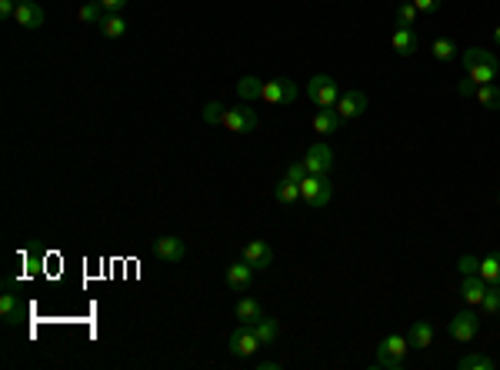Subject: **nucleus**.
Returning a JSON list of instances; mask_svg holds the SVG:
<instances>
[{"instance_id":"nucleus-1","label":"nucleus","mask_w":500,"mask_h":370,"mask_svg":"<svg viewBox=\"0 0 500 370\" xmlns=\"http://www.w3.org/2000/svg\"><path fill=\"white\" fill-rule=\"evenodd\" d=\"M407 350H411V340L403 337V334L384 337L381 347H377V367L381 370H401L403 360H407Z\"/></svg>"},{"instance_id":"nucleus-2","label":"nucleus","mask_w":500,"mask_h":370,"mask_svg":"<svg viewBox=\"0 0 500 370\" xmlns=\"http://www.w3.org/2000/svg\"><path fill=\"white\" fill-rule=\"evenodd\" d=\"M330 197H334V184H330V177L307 174L304 180H300V200L310 204V207H327V204H330Z\"/></svg>"},{"instance_id":"nucleus-3","label":"nucleus","mask_w":500,"mask_h":370,"mask_svg":"<svg viewBox=\"0 0 500 370\" xmlns=\"http://www.w3.org/2000/svg\"><path fill=\"white\" fill-rule=\"evenodd\" d=\"M307 97L314 100L317 107H337V100H340L337 80H334V77H327V74H317L314 80L307 84Z\"/></svg>"},{"instance_id":"nucleus-4","label":"nucleus","mask_w":500,"mask_h":370,"mask_svg":"<svg viewBox=\"0 0 500 370\" xmlns=\"http://www.w3.org/2000/svg\"><path fill=\"white\" fill-rule=\"evenodd\" d=\"M261 347H263V344L257 340V334H254V327H250V324L234 327V334H230V354H234L237 360L254 357Z\"/></svg>"},{"instance_id":"nucleus-5","label":"nucleus","mask_w":500,"mask_h":370,"mask_svg":"<svg viewBox=\"0 0 500 370\" xmlns=\"http://www.w3.org/2000/svg\"><path fill=\"white\" fill-rule=\"evenodd\" d=\"M261 100H263V104H294V100H297V84H294V80H287V77L263 80Z\"/></svg>"},{"instance_id":"nucleus-6","label":"nucleus","mask_w":500,"mask_h":370,"mask_svg":"<svg viewBox=\"0 0 500 370\" xmlns=\"http://www.w3.org/2000/svg\"><path fill=\"white\" fill-rule=\"evenodd\" d=\"M220 124H224L230 134H250V131H257L261 120H257V110L254 107H227Z\"/></svg>"},{"instance_id":"nucleus-7","label":"nucleus","mask_w":500,"mask_h":370,"mask_svg":"<svg viewBox=\"0 0 500 370\" xmlns=\"http://www.w3.org/2000/svg\"><path fill=\"white\" fill-rule=\"evenodd\" d=\"M153 257L157 261H163V263H180L184 261V254H187V244L177 234H163V237H157L153 240Z\"/></svg>"},{"instance_id":"nucleus-8","label":"nucleus","mask_w":500,"mask_h":370,"mask_svg":"<svg viewBox=\"0 0 500 370\" xmlns=\"http://www.w3.org/2000/svg\"><path fill=\"white\" fill-rule=\"evenodd\" d=\"M450 337L460 340V344H470V340L477 337V330H480V317L474 314V307H467V310H460V314L450 320Z\"/></svg>"},{"instance_id":"nucleus-9","label":"nucleus","mask_w":500,"mask_h":370,"mask_svg":"<svg viewBox=\"0 0 500 370\" xmlns=\"http://www.w3.org/2000/svg\"><path fill=\"white\" fill-rule=\"evenodd\" d=\"M304 167H307V174L330 177V170H334V151L327 143H310V151L304 153Z\"/></svg>"},{"instance_id":"nucleus-10","label":"nucleus","mask_w":500,"mask_h":370,"mask_svg":"<svg viewBox=\"0 0 500 370\" xmlns=\"http://www.w3.org/2000/svg\"><path fill=\"white\" fill-rule=\"evenodd\" d=\"M13 21H17V27H23V31H37V27H44L47 13H44V7H40L37 0H17V13H13Z\"/></svg>"},{"instance_id":"nucleus-11","label":"nucleus","mask_w":500,"mask_h":370,"mask_svg":"<svg viewBox=\"0 0 500 370\" xmlns=\"http://www.w3.org/2000/svg\"><path fill=\"white\" fill-rule=\"evenodd\" d=\"M240 261H247L254 271H267L273 263V251L267 240H250V244H244V254H240Z\"/></svg>"},{"instance_id":"nucleus-12","label":"nucleus","mask_w":500,"mask_h":370,"mask_svg":"<svg viewBox=\"0 0 500 370\" xmlns=\"http://www.w3.org/2000/svg\"><path fill=\"white\" fill-rule=\"evenodd\" d=\"M334 110L340 114V120H357L360 114H367V94L364 90H347V94H340Z\"/></svg>"},{"instance_id":"nucleus-13","label":"nucleus","mask_w":500,"mask_h":370,"mask_svg":"<svg viewBox=\"0 0 500 370\" xmlns=\"http://www.w3.org/2000/svg\"><path fill=\"white\" fill-rule=\"evenodd\" d=\"M484 294H487V281H484L480 273H467L464 283H460V297H464V304L480 307V304H484Z\"/></svg>"},{"instance_id":"nucleus-14","label":"nucleus","mask_w":500,"mask_h":370,"mask_svg":"<svg viewBox=\"0 0 500 370\" xmlns=\"http://www.w3.org/2000/svg\"><path fill=\"white\" fill-rule=\"evenodd\" d=\"M224 281H227L230 290H250V283H254V267H250L247 261L230 263L227 273H224Z\"/></svg>"},{"instance_id":"nucleus-15","label":"nucleus","mask_w":500,"mask_h":370,"mask_svg":"<svg viewBox=\"0 0 500 370\" xmlns=\"http://www.w3.org/2000/svg\"><path fill=\"white\" fill-rule=\"evenodd\" d=\"M391 44H393V50H397L401 57H411V54H417L420 37L413 33V27H397V31H393V37H391Z\"/></svg>"},{"instance_id":"nucleus-16","label":"nucleus","mask_w":500,"mask_h":370,"mask_svg":"<svg viewBox=\"0 0 500 370\" xmlns=\"http://www.w3.org/2000/svg\"><path fill=\"white\" fill-rule=\"evenodd\" d=\"M407 340H411V350H427L434 344V324L430 320H413Z\"/></svg>"},{"instance_id":"nucleus-17","label":"nucleus","mask_w":500,"mask_h":370,"mask_svg":"<svg viewBox=\"0 0 500 370\" xmlns=\"http://www.w3.org/2000/svg\"><path fill=\"white\" fill-rule=\"evenodd\" d=\"M250 327H254V334H257V340H261L263 347H271L273 340L281 337V324H277L273 317H267V314H263V317H257V320H254V324H250Z\"/></svg>"},{"instance_id":"nucleus-18","label":"nucleus","mask_w":500,"mask_h":370,"mask_svg":"<svg viewBox=\"0 0 500 370\" xmlns=\"http://www.w3.org/2000/svg\"><path fill=\"white\" fill-rule=\"evenodd\" d=\"M340 131V114L334 107H320L314 114V134H337Z\"/></svg>"},{"instance_id":"nucleus-19","label":"nucleus","mask_w":500,"mask_h":370,"mask_svg":"<svg viewBox=\"0 0 500 370\" xmlns=\"http://www.w3.org/2000/svg\"><path fill=\"white\" fill-rule=\"evenodd\" d=\"M0 317H4V324H21L23 317V304L17 294H0Z\"/></svg>"},{"instance_id":"nucleus-20","label":"nucleus","mask_w":500,"mask_h":370,"mask_svg":"<svg viewBox=\"0 0 500 370\" xmlns=\"http://www.w3.org/2000/svg\"><path fill=\"white\" fill-rule=\"evenodd\" d=\"M234 317H237L240 324H254V320H257V317H263V314H261V304H257L254 297L244 294L237 300V307H234Z\"/></svg>"},{"instance_id":"nucleus-21","label":"nucleus","mask_w":500,"mask_h":370,"mask_svg":"<svg viewBox=\"0 0 500 370\" xmlns=\"http://www.w3.org/2000/svg\"><path fill=\"white\" fill-rule=\"evenodd\" d=\"M97 27H100V33H104V37H110V40H117V37H124V33H127V21H124L120 13H107V17H104Z\"/></svg>"},{"instance_id":"nucleus-22","label":"nucleus","mask_w":500,"mask_h":370,"mask_svg":"<svg viewBox=\"0 0 500 370\" xmlns=\"http://www.w3.org/2000/svg\"><path fill=\"white\" fill-rule=\"evenodd\" d=\"M470 80H474V87H484V84H494L500 74V64H477L467 70Z\"/></svg>"},{"instance_id":"nucleus-23","label":"nucleus","mask_w":500,"mask_h":370,"mask_svg":"<svg viewBox=\"0 0 500 370\" xmlns=\"http://www.w3.org/2000/svg\"><path fill=\"white\" fill-rule=\"evenodd\" d=\"M460 60H464V67H477V64H500L497 54H490V50H484V47H470V50H464L460 54Z\"/></svg>"},{"instance_id":"nucleus-24","label":"nucleus","mask_w":500,"mask_h":370,"mask_svg":"<svg viewBox=\"0 0 500 370\" xmlns=\"http://www.w3.org/2000/svg\"><path fill=\"white\" fill-rule=\"evenodd\" d=\"M480 277H484V281L487 283H500V254L494 251V254H487V257H484V261H480Z\"/></svg>"},{"instance_id":"nucleus-25","label":"nucleus","mask_w":500,"mask_h":370,"mask_svg":"<svg viewBox=\"0 0 500 370\" xmlns=\"http://www.w3.org/2000/svg\"><path fill=\"white\" fill-rule=\"evenodd\" d=\"M273 197H277L281 204H294V200H300V184H294L290 177H283L281 184L273 187Z\"/></svg>"},{"instance_id":"nucleus-26","label":"nucleus","mask_w":500,"mask_h":370,"mask_svg":"<svg viewBox=\"0 0 500 370\" xmlns=\"http://www.w3.org/2000/svg\"><path fill=\"white\" fill-rule=\"evenodd\" d=\"M77 17H80L84 23H100L104 17H107V11H104L100 0H84V7L77 11Z\"/></svg>"},{"instance_id":"nucleus-27","label":"nucleus","mask_w":500,"mask_h":370,"mask_svg":"<svg viewBox=\"0 0 500 370\" xmlns=\"http://www.w3.org/2000/svg\"><path fill=\"white\" fill-rule=\"evenodd\" d=\"M261 90H263V84L257 80V77H240L237 80L240 100H261Z\"/></svg>"},{"instance_id":"nucleus-28","label":"nucleus","mask_w":500,"mask_h":370,"mask_svg":"<svg viewBox=\"0 0 500 370\" xmlns=\"http://www.w3.org/2000/svg\"><path fill=\"white\" fill-rule=\"evenodd\" d=\"M477 94V104L487 110H500V87H494V84H484V87L474 90Z\"/></svg>"},{"instance_id":"nucleus-29","label":"nucleus","mask_w":500,"mask_h":370,"mask_svg":"<svg viewBox=\"0 0 500 370\" xmlns=\"http://www.w3.org/2000/svg\"><path fill=\"white\" fill-rule=\"evenodd\" d=\"M457 367L460 370H494L497 364H494L490 357H484V354H467V357L457 360Z\"/></svg>"},{"instance_id":"nucleus-30","label":"nucleus","mask_w":500,"mask_h":370,"mask_svg":"<svg viewBox=\"0 0 500 370\" xmlns=\"http://www.w3.org/2000/svg\"><path fill=\"white\" fill-rule=\"evenodd\" d=\"M480 310L487 317H497L500 314V283H487V294H484V304Z\"/></svg>"},{"instance_id":"nucleus-31","label":"nucleus","mask_w":500,"mask_h":370,"mask_svg":"<svg viewBox=\"0 0 500 370\" xmlns=\"http://www.w3.org/2000/svg\"><path fill=\"white\" fill-rule=\"evenodd\" d=\"M417 7H413V0H401L397 4V27H413L417 23Z\"/></svg>"},{"instance_id":"nucleus-32","label":"nucleus","mask_w":500,"mask_h":370,"mask_svg":"<svg viewBox=\"0 0 500 370\" xmlns=\"http://www.w3.org/2000/svg\"><path fill=\"white\" fill-rule=\"evenodd\" d=\"M430 54H434L437 60H454V57H457V44H454V40H447V37H437L434 44H430Z\"/></svg>"},{"instance_id":"nucleus-33","label":"nucleus","mask_w":500,"mask_h":370,"mask_svg":"<svg viewBox=\"0 0 500 370\" xmlns=\"http://www.w3.org/2000/svg\"><path fill=\"white\" fill-rule=\"evenodd\" d=\"M224 104H220V100H210V104H207L204 110H200V117L207 120V124H220V120H224Z\"/></svg>"},{"instance_id":"nucleus-34","label":"nucleus","mask_w":500,"mask_h":370,"mask_svg":"<svg viewBox=\"0 0 500 370\" xmlns=\"http://www.w3.org/2000/svg\"><path fill=\"white\" fill-rule=\"evenodd\" d=\"M457 267H460V273L467 277V273H477L480 271V261H477V257H470V254H464V257L457 261Z\"/></svg>"},{"instance_id":"nucleus-35","label":"nucleus","mask_w":500,"mask_h":370,"mask_svg":"<svg viewBox=\"0 0 500 370\" xmlns=\"http://www.w3.org/2000/svg\"><path fill=\"white\" fill-rule=\"evenodd\" d=\"M440 4H444V0H413V7H417L420 13H437L440 11Z\"/></svg>"},{"instance_id":"nucleus-36","label":"nucleus","mask_w":500,"mask_h":370,"mask_svg":"<svg viewBox=\"0 0 500 370\" xmlns=\"http://www.w3.org/2000/svg\"><path fill=\"white\" fill-rule=\"evenodd\" d=\"M287 177H290V180H294V184H300V180H304V177H307V167H304V160H300V163H290V167H287Z\"/></svg>"},{"instance_id":"nucleus-37","label":"nucleus","mask_w":500,"mask_h":370,"mask_svg":"<svg viewBox=\"0 0 500 370\" xmlns=\"http://www.w3.org/2000/svg\"><path fill=\"white\" fill-rule=\"evenodd\" d=\"M17 13V0H0V21H7Z\"/></svg>"},{"instance_id":"nucleus-38","label":"nucleus","mask_w":500,"mask_h":370,"mask_svg":"<svg viewBox=\"0 0 500 370\" xmlns=\"http://www.w3.org/2000/svg\"><path fill=\"white\" fill-rule=\"evenodd\" d=\"M100 4H104V11L107 13H120L124 7H127V0H100Z\"/></svg>"},{"instance_id":"nucleus-39","label":"nucleus","mask_w":500,"mask_h":370,"mask_svg":"<svg viewBox=\"0 0 500 370\" xmlns=\"http://www.w3.org/2000/svg\"><path fill=\"white\" fill-rule=\"evenodd\" d=\"M283 360H261V370H281Z\"/></svg>"},{"instance_id":"nucleus-40","label":"nucleus","mask_w":500,"mask_h":370,"mask_svg":"<svg viewBox=\"0 0 500 370\" xmlns=\"http://www.w3.org/2000/svg\"><path fill=\"white\" fill-rule=\"evenodd\" d=\"M457 90H460V94H474V90H477V87H474V80H464V84H460V87H457Z\"/></svg>"},{"instance_id":"nucleus-41","label":"nucleus","mask_w":500,"mask_h":370,"mask_svg":"<svg viewBox=\"0 0 500 370\" xmlns=\"http://www.w3.org/2000/svg\"><path fill=\"white\" fill-rule=\"evenodd\" d=\"M494 40H497V47H500V27H497V31H494Z\"/></svg>"},{"instance_id":"nucleus-42","label":"nucleus","mask_w":500,"mask_h":370,"mask_svg":"<svg viewBox=\"0 0 500 370\" xmlns=\"http://www.w3.org/2000/svg\"><path fill=\"white\" fill-rule=\"evenodd\" d=\"M497 204H500V197H497Z\"/></svg>"}]
</instances>
